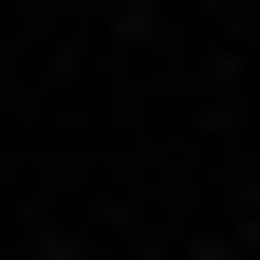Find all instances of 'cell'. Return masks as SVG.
Returning <instances> with one entry per match:
<instances>
[{"mask_svg": "<svg viewBox=\"0 0 260 260\" xmlns=\"http://www.w3.org/2000/svg\"><path fill=\"white\" fill-rule=\"evenodd\" d=\"M19 260H93V242H19Z\"/></svg>", "mask_w": 260, "mask_h": 260, "instance_id": "obj_1", "label": "cell"}]
</instances>
